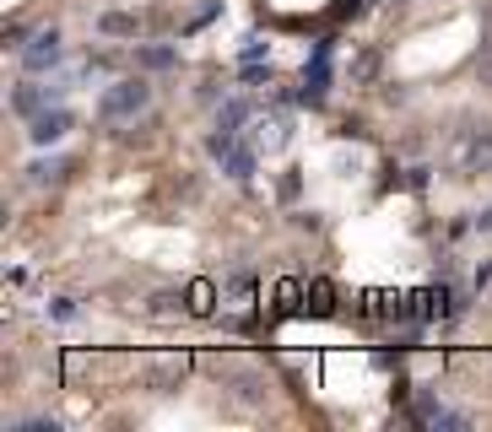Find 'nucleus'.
Wrapping results in <instances>:
<instances>
[{
  "label": "nucleus",
  "instance_id": "nucleus-1",
  "mask_svg": "<svg viewBox=\"0 0 492 432\" xmlns=\"http://www.w3.org/2000/svg\"><path fill=\"white\" fill-rule=\"evenodd\" d=\"M146 103H152V87H146L141 76H125V81H108V87L97 92V119H103V124H125V119L146 114Z\"/></svg>",
  "mask_w": 492,
  "mask_h": 432
},
{
  "label": "nucleus",
  "instance_id": "nucleus-2",
  "mask_svg": "<svg viewBox=\"0 0 492 432\" xmlns=\"http://www.w3.org/2000/svg\"><path fill=\"white\" fill-rule=\"evenodd\" d=\"M211 157L222 162V173L233 179V184H249L255 179V168H260V157H255V146L249 141H238V130H211Z\"/></svg>",
  "mask_w": 492,
  "mask_h": 432
},
{
  "label": "nucleus",
  "instance_id": "nucleus-3",
  "mask_svg": "<svg viewBox=\"0 0 492 432\" xmlns=\"http://www.w3.org/2000/svg\"><path fill=\"white\" fill-rule=\"evenodd\" d=\"M16 54H22V70H27V76H43V70H54V65L65 60V43H60L54 27H38Z\"/></svg>",
  "mask_w": 492,
  "mask_h": 432
},
{
  "label": "nucleus",
  "instance_id": "nucleus-4",
  "mask_svg": "<svg viewBox=\"0 0 492 432\" xmlns=\"http://www.w3.org/2000/svg\"><path fill=\"white\" fill-rule=\"evenodd\" d=\"M54 103H65V87H60V81L43 87V81L27 76V81L11 87V114H16V119H32V114H43V108H54Z\"/></svg>",
  "mask_w": 492,
  "mask_h": 432
},
{
  "label": "nucleus",
  "instance_id": "nucleus-5",
  "mask_svg": "<svg viewBox=\"0 0 492 432\" xmlns=\"http://www.w3.org/2000/svg\"><path fill=\"white\" fill-rule=\"evenodd\" d=\"M70 130H76V114H70L65 103H54V108H43V114H32V119H27V141H32L38 152L60 146V141H65Z\"/></svg>",
  "mask_w": 492,
  "mask_h": 432
},
{
  "label": "nucleus",
  "instance_id": "nucleus-6",
  "mask_svg": "<svg viewBox=\"0 0 492 432\" xmlns=\"http://www.w3.org/2000/svg\"><path fill=\"white\" fill-rule=\"evenodd\" d=\"M455 173H492V130H466L450 152Z\"/></svg>",
  "mask_w": 492,
  "mask_h": 432
},
{
  "label": "nucleus",
  "instance_id": "nucleus-7",
  "mask_svg": "<svg viewBox=\"0 0 492 432\" xmlns=\"http://www.w3.org/2000/svg\"><path fill=\"white\" fill-rule=\"evenodd\" d=\"M135 65L141 70H173L179 49H168V43H135Z\"/></svg>",
  "mask_w": 492,
  "mask_h": 432
},
{
  "label": "nucleus",
  "instance_id": "nucleus-8",
  "mask_svg": "<svg viewBox=\"0 0 492 432\" xmlns=\"http://www.w3.org/2000/svg\"><path fill=\"white\" fill-rule=\"evenodd\" d=\"M70 173V157H38V162H27V184H60Z\"/></svg>",
  "mask_w": 492,
  "mask_h": 432
},
{
  "label": "nucleus",
  "instance_id": "nucleus-9",
  "mask_svg": "<svg viewBox=\"0 0 492 432\" xmlns=\"http://www.w3.org/2000/svg\"><path fill=\"white\" fill-rule=\"evenodd\" d=\"M135 27H141V22H135L130 11H103V16H97V32H103V38H135Z\"/></svg>",
  "mask_w": 492,
  "mask_h": 432
},
{
  "label": "nucleus",
  "instance_id": "nucleus-10",
  "mask_svg": "<svg viewBox=\"0 0 492 432\" xmlns=\"http://www.w3.org/2000/svg\"><path fill=\"white\" fill-rule=\"evenodd\" d=\"M249 114H255V108H249L244 97H227V103L217 108V130H238V124H244Z\"/></svg>",
  "mask_w": 492,
  "mask_h": 432
},
{
  "label": "nucleus",
  "instance_id": "nucleus-11",
  "mask_svg": "<svg viewBox=\"0 0 492 432\" xmlns=\"http://www.w3.org/2000/svg\"><path fill=\"white\" fill-rule=\"evenodd\" d=\"M43 314H49L54 325H76V319H81V308H76V298H49V303H43Z\"/></svg>",
  "mask_w": 492,
  "mask_h": 432
},
{
  "label": "nucleus",
  "instance_id": "nucleus-12",
  "mask_svg": "<svg viewBox=\"0 0 492 432\" xmlns=\"http://www.w3.org/2000/svg\"><path fill=\"white\" fill-rule=\"evenodd\" d=\"M184 298H190V314H211V308H217V303H211V298H217V287H211V281H195Z\"/></svg>",
  "mask_w": 492,
  "mask_h": 432
},
{
  "label": "nucleus",
  "instance_id": "nucleus-13",
  "mask_svg": "<svg viewBox=\"0 0 492 432\" xmlns=\"http://www.w3.org/2000/svg\"><path fill=\"white\" fill-rule=\"evenodd\" d=\"M190 308V298H179V292H157L152 298V314H184Z\"/></svg>",
  "mask_w": 492,
  "mask_h": 432
},
{
  "label": "nucleus",
  "instance_id": "nucleus-14",
  "mask_svg": "<svg viewBox=\"0 0 492 432\" xmlns=\"http://www.w3.org/2000/svg\"><path fill=\"white\" fill-rule=\"evenodd\" d=\"M374 70H379V54H374V49H368V54H357V60H352V81H368V76H374Z\"/></svg>",
  "mask_w": 492,
  "mask_h": 432
},
{
  "label": "nucleus",
  "instance_id": "nucleus-15",
  "mask_svg": "<svg viewBox=\"0 0 492 432\" xmlns=\"http://www.w3.org/2000/svg\"><path fill=\"white\" fill-rule=\"evenodd\" d=\"M11 432H60L54 417H27V422H11Z\"/></svg>",
  "mask_w": 492,
  "mask_h": 432
},
{
  "label": "nucleus",
  "instance_id": "nucleus-16",
  "mask_svg": "<svg viewBox=\"0 0 492 432\" xmlns=\"http://www.w3.org/2000/svg\"><path fill=\"white\" fill-rule=\"evenodd\" d=\"M309 298H314V314H330V281H314Z\"/></svg>",
  "mask_w": 492,
  "mask_h": 432
},
{
  "label": "nucleus",
  "instance_id": "nucleus-17",
  "mask_svg": "<svg viewBox=\"0 0 492 432\" xmlns=\"http://www.w3.org/2000/svg\"><path fill=\"white\" fill-rule=\"evenodd\" d=\"M471 287H477V292H487L492 287V260H482V265L471 271Z\"/></svg>",
  "mask_w": 492,
  "mask_h": 432
},
{
  "label": "nucleus",
  "instance_id": "nucleus-18",
  "mask_svg": "<svg viewBox=\"0 0 492 432\" xmlns=\"http://www.w3.org/2000/svg\"><path fill=\"white\" fill-rule=\"evenodd\" d=\"M22 38H27V27H22V22H5V43L22 49Z\"/></svg>",
  "mask_w": 492,
  "mask_h": 432
},
{
  "label": "nucleus",
  "instance_id": "nucleus-19",
  "mask_svg": "<svg viewBox=\"0 0 492 432\" xmlns=\"http://www.w3.org/2000/svg\"><path fill=\"white\" fill-rule=\"evenodd\" d=\"M471 227H477V233H492V206L482 211V216H477V222H471Z\"/></svg>",
  "mask_w": 492,
  "mask_h": 432
}]
</instances>
